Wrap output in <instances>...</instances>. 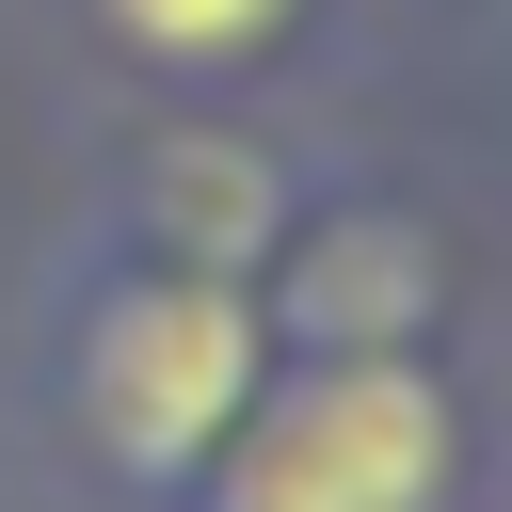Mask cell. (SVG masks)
<instances>
[{
  "label": "cell",
  "mask_w": 512,
  "mask_h": 512,
  "mask_svg": "<svg viewBox=\"0 0 512 512\" xmlns=\"http://www.w3.org/2000/svg\"><path fill=\"white\" fill-rule=\"evenodd\" d=\"M208 464H224L208 512H448L464 432L416 352H320L304 384L240 400V432Z\"/></svg>",
  "instance_id": "cell-1"
},
{
  "label": "cell",
  "mask_w": 512,
  "mask_h": 512,
  "mask_svg": "<svg viewBox=\"0 0 512 512\" xmlns=\"http://www.w3.org/2000/svg\"><path fill=\"white\" fill-rule=\"evenodd\" d=\"M240 400H256V304H240V272H144V288L96 304V336H80V416H96V448H112L128 480L208 464V448L240 432Z\"/></svg>",
  "instance_id": "cell-2"
},
{
  "label": "cell",
  "mask_w": 512,
  "mask_h": 512,
  "mask_svg": "<svg viewBox=\"0 0 512 512\" xmlns=\"http://www.w3.org/2000/svg\"><path fill=\"white\" fill-rule=\"evenodd\" d=\"M160 208L192 224L176 256H192V272H224V256H256V208H272V192H256L224 144H192V160H160Z\"/></svg>",
  "instance_id": "cell-3"
},
{
  "label": "cell",
  "mask_w": 512,
  "mask_h": 512,
  "mask_svg": "<svg viewBox=\"0 0 512 512\" xmlns=\"http://www.w3.org/2000/svg\"><path fill=\"white\" fill-rule=\"evenodd\" d=\"M288 0H112V32L128 48H160V64H224V48H256Z\"/></svg>",
  "instance_id": "cell-4"
}]
</instances>
